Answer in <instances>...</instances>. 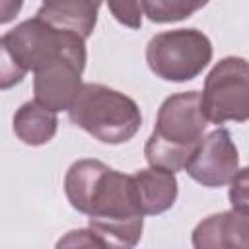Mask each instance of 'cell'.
Masks as SVG:
<instances>
[{
	"label": "cell",
	"instance_id": "6da1fadb",
	"mask_svg": "<svg viewBox=\"0 0 249 249\" xmlns=\"http://www.w3.org/2000/svg\"><path fill=\"white\" fill-rule=\"evenodd\" d=\"M70 206L88 216V226L103 247H134L144 230L134 177L91 158L74 161L64 175Z\"/></svg>",
	"mask_w": 249,
	"mask_h": 249
},
{
	"label": "cell",
	"instance_id": "7a4b0ae2",
	"mask_svg": "<svg viewBox=\"0 0 249 249\" xmlns=\"http://www.w3.org/2000/svg\"><path fill=\"white\" fill-rule=\"evenodd\" d=\"M208 119L202 111L200 91H179L163 99L156 124L144 144L146 161L173 173L185 169L196 144L202 140Z\"/></svg>",
	"mask_w": 249,
	"mask_h": 249
},
{
	"label": "cell",
	"instance_id": "3957f363",
	"mask_svg": "<svg viewBox=\"0 0 249 249\" xmlns=\"http://www.w3.org/2000/svg\"><path fill=\"white\" fill-rule=\"evenodd\" d=\"M0 53V88L10 89L19 84L27 72H35L62 54L86 53V39L35 16L2 35Z\"/></svg>",
	"mask_w": 249,
	"mask_h": 249
},
{
	"label": "cell",
	"instance_id": "277c9868",
	"mask_svg": "<svg viewBox=\"0 0 249 249\" xmlns=\"http://www.w3.org/2000/svg\"><path fill=\"white\" fill-rule=\"evenodd\" d=\"M68 119L101 144H124L142 126L138 103L103 84H84L68 109Z\"/></svg>",
	"mask_w": 249,
	"mask_h": 249
},
{
	"label": "cell",
	"instance_id": "5b68a950",
	"mask_svg": "<svg viewBox=\"0 0 249 249\" xmlns=\"http://www.w3.org/2000/svg\"><path fill=\"white\" fill-rule=\"evenodd\" d=\"M210 39L195 29H171L154 35L146 45V62L160 80L181 84L195 80L212 60Z\"/></svg>",
	"mask_w": 249,
	"mask_h": 249
},
{
	"label": "cell",
	"instance_id": "8992f818",
	"mask_svg": "<svg viewBox=\"0 0 249 249\" xmlns=\"http://www.w3.org/2000/svg\"><path fill=\"white\" fill-rule=\"evenodd\" d=\"M208 123L249 121V62L241 56H224L204 78L200 91Z\"/></svg>",
	"mask_w": 249,
	"mask_h": 249
},
{
	"label": "cell",
	"instance_id": "52a82bcc",
	"mask_svg": "<svg viewBox=\"0 0 249 249\" xmlns=\"http://www.w3.org/2000/svg\"><path fill=\"white\" fill-rule=\"evenodd\" d=\"M239 169L237 146L226 128H214L202 136L185 163V173L202 187L218 189L230 185Z\"/></svg>",
	"mask_w": 249,
	"mask_h": 249
},
{
	"label": "cell",
	"instance_id": "ba28073f",
	"mask_svg": "<svg viewBox=\"0 0 249 249\" xmlns=\"http://www.w3.org/2000/svg\"><path fill=\"white\" fill-rule=\"evenodd\" d=\"M86 53L62 54L51 64L33 72V99L58 113L68 111L82 89Z\"/></svg>",
	"mask_w": 249,
	"mask_h": 249
},
{
	"label": "cell",
	"instance_id": "9c48e42d",
	"mask_svg": "<svg viewBox=\"0 0 249 249\" xmlns=\"http://www.w3.org/2000/svg\"><path fill=\"white\" fill-rule=\"evenodd\" d=\"M196 249H249V212L224 210L210 214L193 230Z\"/></svg>",
	"mask_w": 249,
	"mask_h": 249
},
{
	"label": "cell",
	"instance_id": "30bf717a",
	"mask_svg": "<svg viewBox=\"0 0 249 249\" xmlns=\"http://www.w3.org/2000/svg\"><path fill=\"white\" fill-rule=\"evenodd\" d=\"M132 177L144 216L163 214L175 204L179 195V183L173 171L150 165L134 171Z\"/></svg>",
	"mask_w": 249,
	"mask_h": 249
},
{
	"label": "cell",
	"instance_id": "8fae6325",
	"mask_svg": "<svg viewBox=\"0 0 249 249\" xmlns=\"http://www.w3.org/2000/svg\"><path fill=\"white\" fill-rule=\"evenodd\" d=\"M101 2L103 0H41L35 16L54 27L74 31L88 39L97 25Z\"/></svg>",
	"mask_w": 249,
	"mask_h": 249
},
{
	"label": "cell",
	"instance_id": "7c38bea8",
	"mask_svg": "<svg viewBox=\"0 0 249 249\" xmlns=\"http://www.w3.org/2000/svg\"><path fill=\"white\" fill-rule=\"evenodd\" d=\"M12 128L18 140L27 146H45L51 142L58 128V117L54 111L43 107L41 103L25 101L12 119Z\"/></svg>",
	"mask_w": 249,
	"mask_h": 249
},
{
	"label": "cell",
	"instance_id": "4fadbf2b",
	"mask_svg": "<svg viewBox=\"0 0 249 249\" xmlns=\"http://www.w3.org/2000/svg\"><path fill=\"white\" fill-rule=\"evenodd\" d=\"M144 16L154 23H173L191 18L210 0H140Z\"/></svg>",
	"mask_w": 249,
	"mask_h": 249
},
{
	"label": "cell",
	"instance_id": "5bb4252c",
	"mask_svg": "<svg viewBox=\"0 0 249 249\" xmlns=\"http://www.w3.org/2000/svg\"><path fill=\"white\" fill-rule=\"evenodd\" d=\"M111 16L128 29H140L142 27V2L140 0H107Z\"/></svg>",
	"mask_w": 249,
	"mask_h": 249
},
{
	"label": "cell",
	"instance_id": "9a60e30c",
	"mask_svg": "<svg viewBox=\"0 0 249 249\" xmlns=\"http://www.w3.org/2000/svg\"><path fill=\"white\" fill-rule=\"evenodd\" d=\"M228 198H230L231 208L249 212V167L237 169V173L230 181Z\"/></svg>",
	"mask_w": 249,
	"mask_h": 249
},
{
	"label": "cell",
	"instance_id": "2e32d148",
	"mask_svg": "<svg viewBox=\"0 0 249 249\" xmlns=\"http://www.w3.org/2000/svg\"><path fill=\"white\" fill-rule=\"evenodd\" d=\"M56 247H101V249H105L101 239L93 233V230L89 226L68 231L64 237H60L56 241Z\"/></svg>",
	"mask_w": 249,
	"mask_h": 249
},
{
	"label": "cell",
	"instance_id": "e0dca14e",
	"mask_svg": "<svg viewBox=\"0 0 249 249\" xmlns=\"http://www.w3.org/2000/svg\"><path fill=\"white\" fill-rule=\"evenodd\" d=\"M23 0H2V14H0V23L6 25L10 23L21 10Z\"/></svg>",
	"mask_w": 249,
	"mask_h": 249
}]
</instances>
